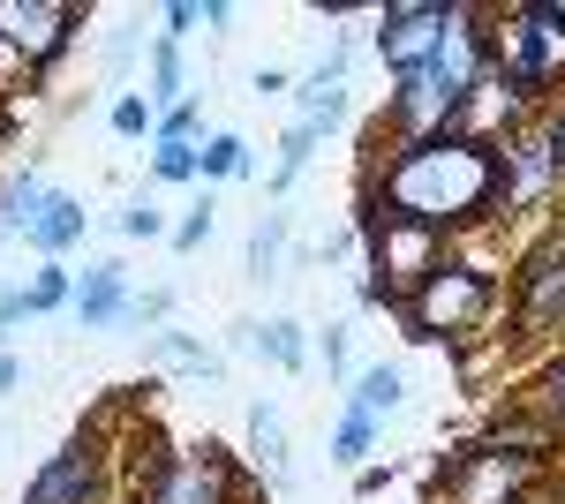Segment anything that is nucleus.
Wrapping results in <instances>:
<instances>
[{
  "label": "nucleus",
  "instance_id": "8",
  "mask_svg": "<svg viewBox=\"0 0 565 504\" xmlns=\"http://www.w3.org/2000/svg\"><path fill=\"white\" fill-rule=\"evenodd\" d=\"M551 482L543 460H521V452H490V444H460L452 460L430 467L437 504H521Z\"/></svg>",
  "mask_w": 565,
  "mask_h": 504
},
{
  "label": "nucleus",
  "instance_id": "4",
  "mask_svg": "<svg viewBox=\"0 0 565 504\" xmlns=\"http://www.w3.org/2000/svg\"><path fill=\"white\" fill-rule=\"evenodd\" d=\"M505 324L521 346H565V218H551L521 256H513V279H505Z\"/></svg>",
  "mask_w": 565,
  "mask_h": 504
},
{
  "label": "nucleus",
  "instance_id": "28",
  "mask_svg": "<svg viewBox=\"0 0 565 504\" xmlns=\"http://www.w3.org/2000/svg\"><path fill=\"white\" fill-rule=\"evenodd\" d=\"M121 234H129V242H174L167 211L151 204V196H129V204H121Z\"/></svg>",
  "mask_w": 565,
  "mask_h": 504
},
{
  "label": "nucleus",
  "instance_id": "30",
  "mask_svg": "<svg viewBox=\"0 0 565 504\" xmlns=\"http://www.w3.org/2000/svg\"><path fill=\"white\" fill-rule=\"evenodd\" d=\"M204 242H212V196H204V204H196V211H189V218L174 226V249H181V256L204 249Z\"/></svg>",
  "mask_w": 565,
  "mask_h": 504
},
{
  "label": "nucleus",
  "instance_id": "1",
  "mask_svg": "<svg viewBox=\"0 0 565 504\" xmlns=\"http://www.w3.org/2000/svg\"><path fill=\"white\" fill-rule=\"evenodd\" d=\"M362 189L385 196L392 211L437 226L452 249L476 242V234H498V151H482L468 136H437V143L385 151L377 167L362 173Z\"/></svg>",
  "mask_w": 565,
  "mask_h": 504
},
{
  "label": "nucleus",
  "instance_id": "3",
  "mask_svg": "<svg viewBox=\"0 0 565 504\" xmlns=\"http://www.w3.org/2000/svg\"><path fill=\"white\" fill-rule=\"evenodd\" d=\"M354 242H362V287H354L362 309H399V301L452 256V242H445L437 226L392 211L385 196H370V189H354Z\"/></svg>",
  "mask_w": 565,
  "mask_h": 504
},
{
  "label": "nucleus",
  "instance_id": "5",
  "mask_svg": "<svg viewBox=\"0 0 565 504\" xmlns=\"http://www.w3.org/2000/svg\"><path fill=\"white\" fill-rule=\"evenodd\" d=\"M565 167L551 151V114H535L498 143V226L505 218H565Z\"/></svg>",
  "mask_w": 565,
  "mask_h": 504
},
{
  "label": "nucleus",
  "instance_id": "27",
  "mask_svg": "<svg viewBox=\"0 0 565 504\" xmlns=\"http://www.w3.org/2000/svg\"><path fill=\"white\" fill-rule=\"evenodd\" d=\"M151 173H159L167 189H189V181H204V167H196V143H151Z\"/></svg>",
  "mask_w": 565,
  "mask_h": 504
},
{
  "label": "nucleus",
  "instance_id": "29",
  "mask_svg": "<svg viewBox=\"0 0 565 504\" xmlns=\"http://www.w3.org/2000/svg\"><path fill=\"white\" fill-rule=\"evenodd\" d=\"M196 128H204V106L189 98L174 114H159V136H151V143H196Z\"/></svg>",
  "mask_w": 565,
  "mask_h": 504
},
{
  "label": "nucleus",
  "instance_id": "26",
  "mask_svg": "<svg viewBox=\"0 0 565 504\" xmlns=\"http://www.w3.org/2000/svg\"><path fill=\"white\" fill-rule=\"evenodd\" d=\"M106 121H114V136H129V143H136V136H159V106H151L143 90H121Z\"/></svg>",
  "mask_w": 565,
  "mask_h": 504
},
{
  "label": "nucleus",
  "instance_id": "33",
  "mask_svg": "<svg viewBox=\"0 0 565 504\" xmlns=\"http://www.w3.org/2000/svg\"><path fill=\"white\" fill-rule=\"evenodd\" d=\"M15 324H31V294H23V287H8V294H0V354H8Z\"/></svg>",
  "mask_w": 565,
  "mask_h": 504
},
{
  "label": "nucleus",
  "instance_id": "38",
  "mask_svg": "<svg viewBox=\"0 0 565 504\" xmlns=\"http://www.w3.org/2000/svg\"><path fill=\"white\" fill-rule=\"evenodd\" d=\"M551 151H558V167H565V98L551 106Z\"/></svg>",
  "mask_w": 565,
  "mask_h": 504
},
{
  "label": "nucleus",
  "instance_id": "39",
  "mask_svg": "<svg viewBox=\"0 0 565 504\" xmlns=\"http://www.w3.org/2000/svg\"><path fill=\"white\" fill-rule=\"evenodd\" d=\"M521 504H565V497L551 490V482H543V490H535V497H521Z\"/></svg>",
  "mask_w": 565,
  "mask_h": 504
},
{
  "label": "nucleus",
  "instance_id": "7",
  "mask_svg": "<svg viewBox=\"0 0 565 504\" xmlns=\"http://www.w3.org/2000/svg\"><path fill=\"white\" fill-rule=\"evenodd\" d=\"M84 15L90 8H76V0H0V68L45 84L53 61L76 45Z\"/></svg>",
  "mask_w": 565,
  "mask_h": 504
},
{
  "label": "nucleus",
  "instance_id": "18",
  "mask_svg": "<svg viewBox=\"0 0 565 504\" xmlns=\"http://www.w3.org/2000/svg\"><path fill=\"white\" fill-rule=\"evenodd\" d=\"M317 143H324V128H309V121H287V136H279V159H271V204H287L295 196V181L309 173V159H317Z\"/></svg>",
  "mask_w": 565,
  "mask_h": 504
},
{
  "label": "nucleus",
  "instance_id": "35",
  "mask_svg": "<svg viewBox=\"0 0 565 504\" xmlns=\"http://www.w3.org/2000/svg\"><path fill=\"white\" fill-rule=\"evenodd\" d=\"M15 384H23V362H15V354H0V399H15Z\"/></svg>",
  "mask_w": 565,
  "mask_h": 504
},
{
  "label": "nucleus",
  "instance_id": "31",
  "mask_svg": "<svg viewBox=\"0 0 565 504\" xmlns=\"http://www.w3.org/2000/svg\"><path fill=\"white\" fill-rule=\"evenodd\" d=\"M189 31H204V0H167V31L159 39H189Z\"/></svg>",
  "mask_w": 565,
  "mask_h": 504
},
{
  "label": "nucleus",
  "instance_id": "11",
  "mask_svg": "<svg viewBox=\"0 0 565 504\" xmlns=\"http://www.w3.org/2000/svg\"><path fill=\"white\" fill-rule=\"evenodd\" d=\"M452 114H460V98L437 90L430 68H415V76H392L385 114H377L370 128L385 136V151H407V143H437V136H452Z\"/></svg>",
  "mask_w": 565,
  "mask_h": 504
},
{
  "label": "nucleus",
  "instance_id": "20",
  "mask_svg": "<svg viewBox=\"0 0 565 504\" xmlns=\"http://www.w3.org/2000/svg\"><path fill=\"white\" fill-rule=\"evenodd\" d=\"M196 167H204V181H242V173L257 167V159H249V136H234V128L204 136V143H196Z\"/></svg>",
  "mask_w": 565,
  "mask_h": 504
},
{
  "label": "nucleus",
  "instance_id": "12",
  "mask_svg": "<svg viewBox=\"0 0 565 504\" xmlns=\"http://www.w3.org/2000/svg\"><path fill=\"white\" fill-rule=\"evenodd\" d=\"M370 45L385 61V76H415L437 61V39H445V0H385L370 8Z\"/></svg>",
  "mask_w": 565,
  "mask_h": 504
},
{
  "label": "nucleus",
  "instance_id": "6",
  "mask_svg": "<svg viewBox=\"0 0 565 504\" xmlns=\"http://www.w3.org/2000/svg\"><path fill=\"white\" fill-rule=\"evenodd\" d=\"M0 234H15L23 249H39V264H61L90 234V211H84V196L53 189L45 173H15L8 196H0Z\"/></svg>",
  "mask_w": 565,
  "mask_h": 504
},
{
  "label": "nucleus",
  "instance_id": "2",
  "mask_svg": "<svg viewBox=\"0 0 565 504\" xmlns=\"http://www.w3.org/2000/svg\"><path fill=\"white\" fill-rule=\"evenodd\" d=\"M498 309H505V279H498V264L476 256V249H452L415 294L392 309V317H399V332L415 339V346H445V354H460V346H490V339H505V332H490Z\"/></svg>",
  "mask_w": 565,
  "mask_h": 504
},
{
  "label": "nucleus",
  "instance_id": "34",
  "mask_svg": "<svg viewBox=\"0 0 565 504\" xmlns=\"http://www.w3.org/2000/svg\"><path fill=\"white\" fill-rule=\"evenodd\" d=\"M324 369L340 384H354V369H348V324H324Z\"/></svg>",
  "mask_w": 565,
  "mask_h": 504
},
{
  "label": "nucleus",
  "instance_id": "32",
  "mask_svg": "<svg viewBox=\"0 0 565 504\" xmlns=\"http://www.w3.org/2000/svg\"><path fill=\"white\" fill-rule=\"evenodd\" d=\"M129 61H136V23H121V31L106 39V84H121V76H129Z\"/></svg>",
  "mask_w": 565,
  "mask_h": 504
},
{
  "label": "nucleus",
  "instance_id": "15",
  "mask_svg": "<svg viewBox=\"0 0 565 504\" xmlns=\"http://www.w3.org/2000/svg\"><path fill=\"white\" fill-rule=\"evenodd\" d=\"M476 444H490V452H521V460H543V467L565 460V437L535 415V399H527V392H521V399H505V407H490V421H482Z\"/></svg>",
  "mask_w": 565,
  "mask_h": 504
},
{
  "label": "nucleus",
  "instance_id": "37",
  "mask_svg": "<svg viewBox=\"0 0 565 504\" xmlns=\"http://www.w3.org/2000/svg\"><path fill=\"white\" fill-rule=\"evenodd\" d=\"M287 84H295L287 68H257V90H264V98H279V90H287Z\"/></svg>",
  "mask_w": 565,
  "mask_h": 504
},
{
  "label": "nucleus",
  "instance_id": "14",
  "mask_svg": "<svg viewBox=\"0 0 565 504\" xmlns=\"http://www.w3.org/2000/svg\"><path fill=\"white\" fill-rule=\"evenodd\" d=\"M129 309H136L129 264H114V256L84 264V279H76V301H68L76 332H121V324H129Z\"/></svg>",
  "mask_w": 565,
  "mask_h": 504
},
{
  "label": "nucleus",
  "instance_id": "40",
  "mask_svg": "<svg viewBox=\"0 0 565 504\" xmlns=\"http://www.w3.org/2000/svg\"><path fill=\"white\" fill-rule=\"evenodd\" d=\"M558 497H565V482H558Z\"/></svg>",
  "mask_w": 565,
  "mask_h": 504
},
{
  "label": "nucleus",
  "instance_id": "24",
  "mask_svg": "<svg viewBox=\"0 0 565 504\" xmlns=\"http://www.w3.org/2000/svg\"><path fill=\"white\" fill-rule=\"evenodd\" d=\"M527 399H535V415L565 437V346L543 354V369H535V384H527Z\"/></svg>",
  "mask_w": 565,
  "mask_h": 504
},
{
  "label": "nucleus",
  "instance_id": "10",
  "mask_svg": "<svg viewBox=\"0 0 565 504\" xmlns=\"http://www.w3.org/2000/svg\"><path fill=\"white\" fill-rule=\"evenodd\" d=\"M23 504H114V444L90 437V429H76V437L31 474Z\"/></svg>",
  "mask_w": 565,
  "mask_h": 504
},
{
  "label": "nucleus",
  "instance_id": "25",
  "mask_svg": "<svg viewBox=\"0 0 565 504\" xmlns=\"http://www.w3.org/2000/svg\"><path fill=\"white\" fill-rule=\"evenodd\" d=\"M23 294H31V317H61V309L76 301V271H68V264H39V271L23 279Z\"/></svg>",
  "mask_w": 565,
  "mask_h": 504
},
{
  "label": "nucleus",
  "instance_id": "19",
  "mask_svg": "<svg viewBox=\"0 0 565 504\" xmlns=\"http://www.w3.org/2000/svg\"><path fill=\"white\" fill-rule=\"evenodd\" d=\"M257 354L271 362V369L302 377V369H309V324H302V317H264V324H257Z\"/></svg>",
  "mask_w": 565,
  "mask_h": 504
},
{
  "label": "nucleus",
  "instance_id": "22",
  "mask_svg": "<svg viewBox=\"0 0 565 504\" xmlns=\"http://www.w3.org/2000/svg\"><path fill=\"white\" fill-rule=\"evenodd\" d=\"M279 264H287V211L271 204L249 234V279H279Z\"/></svg>",
  "mask_w": 565,
  "mask_h": 504
},
{
  "label": "nucleus",
  "instance_id": "13",
  "mask_svg": "<svg viewBox=\"0 0 565 504\" xmlns=\"http://www.w3.org/2000/svg\"><path fill=\"white\" fill-rule=\"evenodd\" d=\"M490 76V8L476 0H445V39H437V61H430V84L468 98V90Z\"/></svg>",
  "mask_w": 565,
  "mask_h": 504
},
{
  "label": "nucleus",
  "instance_id": "23",
  "mask_svg": "<svg viewBox=\"0 0 565 504\" xmlns=\"http://www.w3.org/2000/svg\"><path fill=\"white\" fill-rule=\"evenodd\" d=\"M295 121H309V128H332V121H348V84H324V76H302V90H295Z\"/></svg>",
  "mask_w": 565,
  "mask_h": 504
},
{
  "label": "nucleus",
  "instance_id": "36",
  "mask_svg": "<svg viewBox=\"0 0 565 504\" xmlns=\"http://www.w3.org/2000/svg\"><path fill=\"white\" fill-rule=\"evenodd\" d=\"M226 346H257V317H234L226 324Z\"/></svg>",
  "mask_w": 565,
  "mask_h": 504
},
{
  "label": "nucleus",
  "instance_id": "21",
  "mask_svg": "<svg viewBox=\"0 0 565 504\" xmlns=\"http://www.w3.org/2000/svg\"><path fill=\"white\" fill-rule=\"evenodd\" d=\"M377 429H385V421H370V415H340V429H332V467H354V474H362V467L377 460Z\"/></svg>",
  "mask_w": 565,
  "mask_h": 504
},
{
  "label": "nucleus",
  "instance_id": "16",
  "mask_svg": "<svg viewBox=\"0 0 565 504\" xmlns=\"http://www.w3.org/2000/svg\"><path fill=\"white\" fill-rule=\"evenodd\" d=\"M249 467L264 474V490H287L295 482V467H287V415L271 399L249 407Z\"/></svg>",
  "mask_w": 565,
  "mask_h": 504
},
{
  "label": "nucleus",
  "instance_id": "17",
  "mask_svg": "<svg viewBox=\"0 0 565 504\" xmlns=\"http://www.w3.org/2000/svg\"><path fill=\"white\" fill-rule=\"evenodd\" d=\"M348 407H354V415H370V421L399 415V407H407V377H399L392 362H370V369H354V384H348Z\"/></svg>",
  "mask_w": 565,
  "mask_h": 504
},
{
  "label": "nucleus",
  "instance_id": "9",
  "mask_svg": "<svg viewBox=\"0 0 565 504\" xmlns=\"http://www.w3.org/2000/svg\"><path fill=\"white\" fill-rule=\"evenodd\" d=\"M242 497H249V467L234 460L226 444H212V437L174 452V460L136 490V504H242Z\"/></svg>",
  "mask_w": 565,
  "mask_h": 504
}]
</instances>
